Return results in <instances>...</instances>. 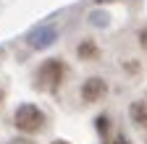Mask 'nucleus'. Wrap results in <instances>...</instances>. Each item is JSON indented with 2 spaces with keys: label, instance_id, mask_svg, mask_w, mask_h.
Here are the masks:
<instances>
[{
  "label": "nucleus",
  "instance_id": "nucleus-3",
  "mask_svg": "<svg viewBox=\"0 0 147 144\" xmlns=\"http://www.w3.org/2000/svg\"><path fill=\"white\" fill-rule=\"evenodd\" d=\"M55 40H58V29H55L53 24L47 26H37V29H32L29 31V37H26V42L34 47V50H45V47H50Z\"/></svg>",
  "mask_w": 147,
  "mask_h": 144
},
{
  "label": "nucleus",
  "instance_id": "nucleus-10",
  "mask_svg": "<svg viewBox=\"0 0 147 144\" xmlns=\"http://www.w3.org/2000/svg\"><path fill=\"white\" fill-rule=\"evenodd\" d=\"M55 144H66V141H55Z\"/></svg>",
  "mask_w": 147,
  "mask_h": 144
},
{
  "label": "nucleus",
  "instance_id": "nucleus-2",
  "mask_svg": "<svg viewBox=\"0 0 147 144\" xmlns=\"http://www.w3.org/2000/svg\"><path fill=\"white\" fill-rule=\"evenodd\" d=\"M63 63L61 60H45L37 71V81H40L42 89H58L63 81Z\"/></svg>",
  "mask_w": 147,
  "mask_h": 144
},
{
  "label": "nucleus",
  "instance_id": "nucleus-4",
  "mask_svg": "<svg viewBox=\"0 0 147 144\" xmlns=\"http://www.w3.org/2000/svg\"><path fill=\"white\" fill-rule=\"evenodd\" d=\"M105 92H108V86H105L102 79H87L82 84V100L84 102H97V100L105 97Z\"/></svg>",
  "mask_w": 147,
  "mask_h": 144
},
{
  "label": "nucleus",
  "instance_id": "nucleus-11",
  "mask_svg": "<svg viewBox=\"0 0 147 144\" xmlns=\"http://www.w3.org/2000/svg\"><path fill=\"white\" fill-rule=\"evenodd\" d=\"M0 100H3V92H0Z\"/></svg>",
  "mask_w": 147,
  "mask_h": 144
},
{
  "label": "nucleus",
  "instance_id": "nucleus-6",
  "mask_svg": "<svg viewBox=\"0 0 147 144\" xmlns=\"http://www.w3.org/2000/svg\"><path fill=\"white\" fill-rule=\"evenodd\" d=\"M95 52H97V50H95V45H92V42H84V45L79 47V55H82V58H87V55H95Z\"/></svg>",
  "mask_w": 147,
  "mask_h": 144
},
{
  "label": "nucleus",
  "instance_id": "nucleus-9",
  "mask_svg": "<svg viewBox=\"0 0 147 144\" xmlns=\"http://www.w3.org/2000/svg\"><path fill=\"white\" fill-rule=\"evenodd\" d=\"M11 144H29V141H11Z\"/></svg>",
  "mask_w": 147,
  "mask_h": 144
},
{
  "label": "nucleus",
  "instance_id": "nucleus-5",
  "mask_svg": "<svg viewBox=\"0 0 147 144\" xmlns=\"http://www.w3.org/2000/svg\"><path fill=\"white\" fill-rule=\"evenodd\" d=\"M129 113H131V118L137 121V126H147V102L144 100L134 102L131 107H129Z\"/></svg>",
  "mask_w": 147,
  "mask_h": 144
},
{
  "label": "nucleus",
  "instance_id": "nucleus-8",
  "mask_svg": "<svg viewBox=\"0 0 147 144\" xmlns=\"http://www.w3.org/2000/svg\"><path fill=\"white\" fill-rule=\"evenodd\" d=\"M139 42H142V47H144V52H147V29L139 34Z\"/></svg>",
  "mask_w": 147,
  "mask_h": 144
},
{
  "label": "nucleus",
  "instance_id": "nucleus-7",
  "mask_svg": "<svg viewBox=\"0 0 147 144\" xmlns=\"http://www.w3.org/2000/svg\"><path fill=\"white\" fill-rule=\"evenodd\" d=\"M89 19H92V24H95V26H105V24H108V21H105V19H108L105 13H92Z\"/></svg>",
  "mask_w": 147,
  "mask_h": 144
},
{
  "label": "nucleus",
  "instance_id": "nucleus-1",
  "mask_svg": "<svg viewBox=\"0 0 147 144\" xmlns=\"http://www.w3.org/2000/svg\"><path fill=\"white\" fill-rule=\"evenodd\" d=\"M13 123H16V129L18 131H24V134H34V131H40L42 129V123H45V113L40 110L37 105H21L16 110L13 115Z\"/></svg>",
  "mask_w": 147,
  "mask_h": 144
},
{
  "label": "nucleus",
  "instance_id": "nucleus-12",
  "mask_svg": "<svg viewBox=\"0 0 147 144\" xmlns=\"http://www.w3.org/2000/svg\"><path fill=\"white\" fill-rule=\"evenodd\" d=\"M100 3H105V0H100Z\"/></svg>",
  "mask_w": 147,
  "mask_h": 144
}]
</instances>
